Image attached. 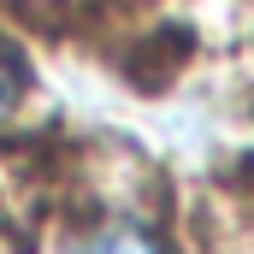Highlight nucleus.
<instances>
[{
    "mask_svg": "<svg viewBox=\"0 0 254 254\" xmlns=\"http://www.w3.org/2000/svg\"><path fill=\"white\" fill-rule=\"evenodd\" d=\"M83 254H160V243H154V237H142V231H113V237L89 243Z\"/></svg>",
    "mask_w": 254,
    "mask_h": 254,
    "instance_id": "obj_2",
    "label": "nucleus"
},
{
    "mask_svg": "<svg viewBox=\"0 0 254 254\" xmlns=\"http://www.w3.org/2000/svg\"><path fill=\"white\" fill-rule=\"evenodd\" d=\"M18 95H24V60H18V54L0 42V119L18 107Z\"/></svg>",
    "mask_w": 254,
    "mask_h": 254,
    "instance_id": "obj_1",
    "label": "nucleus"
}]
</instances>
